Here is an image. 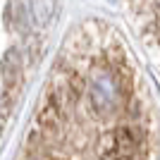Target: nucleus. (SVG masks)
Returning a JSON list of instances; mask_svg holds the SVG:
<instances>
[{
    "instance_id": "f257e3e1",
    "label": "nucleus",
    "mask_w": 160,
    "mask_h": 160,
    "mask_svg": "<svg viewBox=\"0 0 160 160\" xmlns=\"http://www.w3.org/2000/svg\"><path fill=\"white\" fill-rule=\"evenodd\" d=\"M148 139L132 115L98 117L81 93L55 91L36 115L19 160H146Z\"/></svg>"
},
{
    "instance_id": "7ed1b4c3",
    "label": "nucleus",
    "mask_w": 160,
    "mask_h": 160,
    "mask_svg": "<svg viewBox=\"0 0 160 160\" xmlns=\"http://www.w3.org/2000/svg\"><path fill=\"white\" fill-rule=\"evenodd\" d=\"M60 91H67V93H81V96H84V86H81V88H77L74 84H67V86H62ZM127 115H132V112H127ZM134 115H136V112H134ZM134 115H132V122H134V124H139V127H141V132L146 134V139H148V129H146V124H143L141 120H134ZM108 120H112V117H108Z\"/></svg>"
},
{
    "instance_id": "f03ea898",
    "label": "nucleus",
    "mask_w": 160,
    "mask_h": 160,
    "mask_svg": "<svg viewBox=\"0 0 160 160\" xmlns=\"http://www.w3.org/2000/svg\"><path fill=\"white\" fill-rule=\"evenodd\" d=\"M0 72H2V79H5L7 86H12L17 77H19V60H17V50H10L5 55V60L0 65Z\"/></svg>"
}]
</instances>
